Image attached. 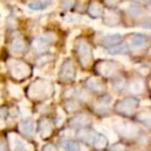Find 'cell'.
Wrapping results in <instances>:
<instances>
[{"label":"cell","mask_w":151,"mask_h":151,"mask_svg":"<svg viewBox=\"0 0 151 151\" xmlns=\"http://www.w3.org/2000/svg\"><path fill=\"white\" fill-rule=\"evenodd\" d=\"M86 86L88 87L90 90H92L93 92L101 93L105 91V86L104 84L96 78H89L86 81Z\"/></svg>","instance_id":"18"},{"label":"cell","mask_w":151,"mask_h":151,"mask_svg":"<svg viewBox=\"0 0 151 151\" xmlns=\"http://www.w3.org/2000/svg\"><path fill=\"white\" fill-rule=\"evenodd\" d=\"M34 122L33 120L25 119L19 124V129L22 134H26V136H32L34 134Z\"/></svg>","instance_id":"17"},{"label":"cell","mask_w":151,"mask_h":151,"mask_svg":"<svg viewBox=\"0 0 151 151\" xmlns=\"http://www.w3.org/2000/svg\"><path fill=\"white\" fill-rule=\"evenodd\" d=\"M42 151H58V149L52 144H47L46 146L42 148Z\"/></svg>","instance_id":"33"},{"label":"cell","mask_w":151,"mask_h":151,"mask_svg":"<svg viewBox=\"0 0 151 151\" xmlns=\"http://www.w3.org/2000/svg\"><path fill=\"white\" fill-rule=\"evenodd\" d=\"M108 141L109 139L103 134H96L95 137V140L93 142V145L96 149H104L108 144Z\"/></svg>","instance_id":"24"},{"label":"cell","mask_w":151,"mask_h":151,"mask_svg":"<svg viewBox=\"0 0 151 151\" xmlns=\"http://www.w3.org/2000/svg\"><path fill=\"white\" fill-rule=\"evenodd\" d=\"M121 40V35L120 34H109V35L105 36V38L103 40V45L104 46H108L110 47L115 46L116 44Z\"/></svg>","instance_id":"22"},{"label":"cell","mask_w":151,"mask_h":151,"mask_svg":"<svg viewBox=\"0 0 151 151\" xmlns=\"http://www.w3.org/2000/svg\"><path fill=\"white\" fill-rule=\"evenodd\" d=\"M76 77V67L70 59L63 61L59 71V79L62 82H70Z\"/></svg>","instance_id":"8"},{"label":"cell","mask_w":151,"mask_h":151,"mask_svg":"<svg viewBox=\"0 0 151 151\" xmlns=\"http://www.w3.org/2000/svg\"><path fill=\"white\" fill-rule=\"evenodd\" d=\"M51 58H52V57H51L50 55H42L40 58L37 59V62L36 63H37L38 65H44V64H46V63H48L49 61L51 60Z\"/></svg>","instance_id":"29"},{"label":"cell","mask_w":151,"mask_h":151,"mask_svg":"<svg viewBox=\"0 0 151 151\" xmlns=\"http://www.w3.org/2000/svg\"><path fill=\"white\" fill-rule=\"evenodd\" d=\"M99 127H101V132L107 134V138L109 139L110 142H115V141L117 140L116 132L113 130L112 125H110V124H108V123H101V125H99Z\"/></svg>","instance_id":"21"},{"label":"cell","mask_w":151,"mask_h":151,"mask_svg":"<svg viewBox=\"0 0 151 151\" xmlns=\"http://www.w3.org/2000/svg\"><path fill=\"white\" fill-rule=\"evenodd\" d=\"M78 137L82 142L86 143V144H92L95 140V132L89 128H83L78 132Z\"/></svg>","instance_id":"13"},{"label":"cell","mask_w":151,"mask_h":151,"mask_svg":"<svg viewBox=\"0 0 151 151\" xmlns=\"http://www.w3.org/2000/svg\"><path fill=\"white\" fill-rule=\"evenodd\" d=\"M38 130H40V134L42 138L46 139L52 134L53 132V125L49 119H42L38 123Z\"/></svg>","instance_id":"11"},{"label":"cell","mask_w":151,"mask_h":151,"mask_svg":"<svg viewBox=\"0 0 151 151\" xmlns=\"http://www.w3.org/2000/svg\"><path fill=\"white\" fill-rule=\"evenodd\" d=\"M110 104H111V97L109 95H104L97 99L94 109L99 113H105V112H107V110H109Z\"/></svg>","instance_id":"14"},{"label":"cell","mask_w":151,"mask_h":151,"mask_svg":"<svg viewBox=\"0 0 151 151\" xmlns=\"http://www.w3.org/2000/svg\"><path fill=\"white\" fill-rule=\"evenodd\" d=\"M137 119L142 124L146 125L147 127L151 128V111L144 110V111L139 112L138 115H137Z\"/></svg>","instance_id":"20"},{"label":"cell","mask_w":151,"mask_h":151,"mask_svg":"<svg viewBox=\"0 0 151 151\" xmlns=\"http://www.w3.org/2000/svg\"><path fill=\"white\" fill-rule=\"evenodd\" d=\"M65 119V114L64 112L61 110V108H58L57 109V117H56V124L57 125H61V124L63 123V121H64Z\"/></svg>","instance_id":"27"},{"label":"cell","mask_w":151,"mask_h":151,"mask_svg":"<svg viewBox=\"0 0 151 151\" xmlns=\"http://www.w3.org/2000/svg\"><path fill=\"white\" fill-rule=\"evenodd\" d=\"M95 69L97 73L106 78H111L116 75L118 71V66L114 61L112 60H104L99 61L95 65Z\"/></svg>","instance_id":"7"},{"label":"cell","mask_w":151,"mask_h":151,"mask_svg":"<svg viewBox=\"0 0 151 151\" xmlns=\"http://www.w3.org/2000/svg\"><path fill=\"white\" fill-rule=\"evenodd\" d=\"M124 86H125V82L121 79H119L114 83V87L116 90H122V89H124Z\"/></svg>","instance_id":"30"},{"label":"cell","mask_w":151,"mask_h":151,"mask_svg":"<svg viewBox=\"0 0 151 151\" xmlns=\"http://www.w3.org/2000/svg\"><path fill=\"white\" fill-rule=\"evenodd\" d=\"M91 123V117L86 113H81L76 115L69 120V125L71 127H85Z\"/></svg>","instance_id":"9"},{"label":"cell","mask_w":151,"mask_h":151,"mask_svg":"<svg viewBox=\"0 0 151 151\" xmlns=\"http://www.w3.org/2000/svg\"><path fill=\"white\" fill-rule=\"evenodd\" d=\"M11 48L13 52L17 53V54H21L25 49V42H24L23 37L20 34H15L12 38L11 42Z\"/></svg>","instance_id":"12"},{"label":"cell","mask_w":151,"mask_h":151,"mask_svg":"<svg viewBox=\"0 0 151 151\" xmlns=\"http://www.w3.org/2000/svg\"><path fill=\"white\" fill-rule=\"evenodd\" d=\"M77 55H78L79 61L83 67H88L92 61V52L89 47L88 42L85 40H80L77 42Z\"/></svg>","instance_id":"4"},{"label":"cell","mask_w":151,"mask_h":151,"mask_svg":"<svg viewBox=\"0 0 151 151\" xmlns=\"http://www.w3.org/2000/svg\"><path fill=\"white\" fill-rule=\"evenodd\" d=\"M139 106V101L134 97H125L118 101L115 106V110L122 115L129 116L137 110Z\"/></svg>","instance_id":"6"},{"label":"cell","mask_w":151,"mask_h":151,"mask_svg":"<svg viewBox=\"0 0 151 151\" xmlns=\"http://www.w3.org/2000/svg\"><path fill=\"white\" fill-rule=\"evenodd\" d=\"M9 70L11 76L16 80H23L28 78L31 73V67L21 60H9Z\"/></svg>","instance_id":"2"},{"label":"cell","mask_w":151,"mask_h":151,"mask_svg":"<svg viewBox=\"0 0 151 151\" xmlns=\"http://www.w3.org/2000/svg\"><path fill=\"white\" fill-rule=\"evenodd\" d=\"M144 27H145V28H149V29H151V22H150V23H148V24H146V25H144Z\"/></svg>","instance_id":"34"},{"label":"cell","mask_w":151,"mask_h":151,"mask_svg":"<svg viewBox=\"0 0 151 151\" xmlns=\"http://www.w3.org/2000/svg\"><path fill=\"white\" fill-rule=\"evenodd\" d=\"M89 12H90V15H92L93 17H99V15H101V9H99V6L94 7H90V9H89Z\"/></svg>","instance_id":"31"},{"label":"cell","mask_w":151,"mask_h":151,"mask_svg":"<svg viewBox=\"0 0 151 151\" xmlns=\"http://www.w3.org/2000/svg\"><path fill=\"white\" fill-rule=\"evenodd\" d=\"M80 109V104L75 101H68L65 103V110L67 112H75Z\"/></svg>","instance_id":"26"},{"label":"cell","mask_w":151,"mask_h":151,"mask_svg":"<svg viewBox=\"0 0 151 151\" xmlns=\"http://www.w3.org/2000/svg\"><path fill=\"white\" fill-rule=\"evenodd\" d=\"M7 142L11 151H34V147L15 132L7 134Z\"/></svg>","instance_id":"5"},{"label":"cell","mask_w":151,"mask_h":151,"mask_svg":"<svg viewBox=\"0 0 151 151\" xmlns=\"http://www.w3.org/2000/svg\"><path fill=\"white\" fill-rule=\"evenodd\" d=\"M75 94L76 96L79 97L80 99H83V101H87L89 99V94L85 90H75L73 91V95Z\"/></svg>","instance_id":"28"},{"label":"cell","mask_w":151,"mask_h":151,"mask_svg":"<svg viewBox=\"0 0 151 151\" xmlns=\"http://www.w3.org/2000/svg\"><path fill=\"white\" fill-rule=\"evenodd\" d=\"M112 126L115 127V129L117 130L118 134H122L125 138H136L140 134V129H139V127L136 124L130 123V122L122 121V120L118 119V118H116V120L114 118Z\"/></svg>","instance_id":"3"},{"label":"cell","mask_w":151,"mask_h":151,"mask_svg":"<svg viewBox=\"0 0 151 151\" xmlns=\"http://www.w3.org/2000/svg\"><path fill=\"white\" fill-rule=\"evenodd\" d=\"M130 42H132V45L134 49H143L147 46L148 38L143 34L136 33L130 36Z\"/></svg>","instance_id":"16"},{"label":"cell","mask_w":151,"mask_h":151,"mask_svg":"<svg viewBox=\"0 0 151 151\" xmlns=\"http://www.w3.org/2000/svg\"><path fill=\"white\" fill-rule=\"evenodd\" d=\"M125 147L122 144H115L114 146L111 147V151H124Z\"/></svg>","instance_id":"32"},{"label":"cell","mask_w":151,"mask_h":151,"mask_svg":"<svg viewBox=\"0 0 151 151\" xmlns=\"http://www.w3.org/2000/svg\"><path fill=\"white\" fill-rule=\"evenodd\" d=\"M61 147L64 151H80V145L71 140H65L61 142Z\"/></svg>","instance_id":"23"},{"label":"cell","mask_w":151,"mask_h":151,"mask_svg":"<svg viewBox=\"0 0 151 151\" xmlns=\"http://www.w3.org/2000/svg\"><path fill=\"white\" fill-rule=\"evenodd\" d=\"M128 51H129L128 46L125 42H122V44H117L115 46L108 48L107 53L110 55H119V54H125Z\"/></svg>","instance_id":"19"},{"label":"cell","mask_w":151,"mask_h":151,"mask_svg":"<svg viewBox=\"0 0 151 151\" xmlns=\"http://www.w3.org/2000/svg\"><path fill=\"white\" fill-rule=\"evenodd\" d=\"M52 42V40L49 37H40L36 38L32 42V49L36 53H45L49 49V42Z\"/></svg>","instance_id":"10"},{"label":"cell","mask_w":151,"mask_h":151,"mask_svg":"<svg viewBox=\"0 0 151 151\" xmlns=\"http://www.w3.org/2000/svg\"><path fill=\"white\" fill-rule=\"evenodd\" d=\"M53 86L49 81L38 79L28 88V96L34 101H44L52 95Z\"/></svg>","instance_id":"1"},{"label":"cell","mask_w":151,"mask_h":151,"mask_svg":"<svg viewBox=\"0 0 151 151\" xmlns=\"http://www.w3.org/2000/svg\"><path fill=\"white\" fill-rule=\"evenodd\" d=\"M7 91H9V93L12 95L13 97H16V99H19L20 96L22 95V89L20 86H18V85H15V84H12V83H9V85H7Z\"/></svg>","instance_id":"25"},{"label":"cell","mask_w":151,"mask_h":151,"mask_svg":"<svg viewBox=\"0 0 151 151\" xmlns=\"http://www.w3.org/2000/svg\"><path fill=\"white\" fill-rule=\"evenodd\" d=\"M128 88H129L130 92L134 94H140L145 90V83L141 78H136L130 81Z\"/></svg>","instance_id":"15"}]
</instances>
